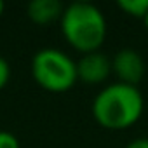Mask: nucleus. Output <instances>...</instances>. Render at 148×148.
I'll return each instance as SVG.
<instances>
[{
    "label": "nucleus",
    "mask_w": 148,
    "mask_h": 148,
    "mask_svg": "<svg viewBox=\"0 0 148 148\" xmlns=\"http://www.w3.org/2000/svg\"><path fill=\"white\" fill-rule=\"evenodd\" d=\"M119 9H122L125 14L134 18H145L148 12V0H119Z\"/></svg>",
    "instance_id": "nucleus-7"
},
{
    "label": "nucleus",
    "mask_w": 148,
    "mask_h": 148,
    "mask_svg": "<svg viewBox=\"0 0 148 148\" xmlns=\"http://www.w3.org/2000/svg\"><path fill=\"white\" fill-rule=\"evenodd\" d=\"M32 77L49 92H66L79 80L77 63L59 49L45 47L32 58Z\"/></svg>",
    "instance_id": "nucleus-3"
},
{
    "label": "nucleus",
    "mask_w": 148,
    "mask_h": 148,
    "mask_svg": "<svg viewBox=\"0 0 148 148\" xmlns=\"http://www.w3.org/2000/svg\"><path fill=\"white\" fill-rule=\"evenodd\" d=\"M64 7L59 0H33L28 4V18L37 25H47L61 19Z\"/></svg>",
    "instance_id": "nucleus-6"
},
{
    "label": "nucleus",
    "mask_w": 148,
    "mask_h": 148,
    "mask_svg": "<svg viewBox=\"0 0 148 148\" xmlns=\"http://www.w3.org/2000/svg\"><path fill=\"white\" fill-rule=\"evenodd\" d=\"M125 148H148V138H138L131 141Z\"/></svg>",
    "instance_id": "nucleus-10"
},
{
    "label": "nucleus",
    "mask_w": 148,
    "mask_h": 148,
    "mask_svg": "<svg viewBox=\"0 0 148 148\" xmlns=\"http://www.w3.org/2000/svg\"><path fill=\"white\" fill-rule=\"evenodd\" d=\"M61 32L66 42L82 54L96 52L106 38V18L89 2H73L61 14Z\"/></svg>",
    "instance_id": "nucleus-2"
},
{
    "label": "nucleus",
    "mask_w": 148,
    "mask_h": 148,
    "mask_svg": "<svg viewBox=\"0 0 148 148\" xmlns=\"http://www.w3.org/2000/svg\"><path fill=\"white\" fill-rule=\"evenodd\" d=\"M143 23H145V26H146V28H148V12H146V16H145V18H143Z\"/></svg>",
    "instance_id": "nucleus-12"
},
{
    "label": "nucleus",
    "mask_w": 148,
    "mask_h": 148,
    "mask_svg": "<svg viewBox=\"0 0 148 148\" xmlns=\"http://www.w3.org/2000/svg\"><path fill=\"white\" fill-rule=\"evenodd\" d=\"M112 71L119 77V82L136 86L145 75V61L136 51L122 49L112 59Z\"/></svg>",
    "instance_id": "nucleus-4"
},
{
    "label": "nucleus",
    "mask_w": 148,
    "mask_h": 148,
    "mask_svg": "<svg viewBox=\"0 0 148 148\" xmlns=\"http://www.w3.org/2000/svg\"><path fill=\"white\" fill-rule=\"evenodd\" d=\"M4 11H5V4L0 0V18H2V14H4Z\"/></svg>",
    "instance_id": "nucleus-11"
},
{
    "label": "nucleus",
    "mask_w": 148,
    "mask_h": 148,
    "mask_svg": "<svg viewBox=\"0 0 148 148\" xmlns=\"http://www.w3.org/2000/svg\"><path fill=\"white\" fill-rule=\"evenodd\" d=\"M145 101L136 86L115 82L105 86L92 99L91 110L96 122L112 131L132 127L143 115Z\"/></svg>",
    "instance_id": "nucleus-1"
},
{
    "label": "nucleus",
    "mask_w": 148,
    "mask_h": 148,
    "mask_svg": "<svg viewBox=\"0 0 148 148\" xmlns=\"http://www.w3.org/2000/svg\"><path fill=\"white\" fill-rule=\"evenodd\" d=\"M11 80V66L9 63L0 56V91H2Z\"/></svg>",
    "instance_id": "nucleus-9"
},
{
    "label": "nucleus",
    "mask_w": 148,
    "mask_h": 148,
    "mask_svg": "<svg viewBox=\"0 0 148 148\" xmlns=\"http://www.w3.org/2000/svg\"><path fill=\"white\" fill-rule=\"evenodd\" d=\"M0 148H21V145L12 132L0 131Z\"/></svg>",
    "instance_id": "nucleus-8"
},
{
    "label": "nucleus",
    "mask_w": 148,
    "mask_h": 148,
    "mask_svg": "<svg viewBox=\"0 0 148 148\" xmlns=\"http://www.w3.org/2000/svg\"><path fill=\"white\" fill-rule=\"evenodd\" d=\"M77 73L79 80L86 84H101L112 73V61L106 58V54L99 51L82 54L77 63Z\"/></svg>",
    "instance_id": "nucleus-5"
}]
</instances>
